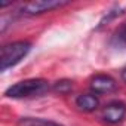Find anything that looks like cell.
Here are the masks:
<instances>
[{
    "instance_id": "6da1fadb",
    "label": "cell",
    "mask_w": 126,
    "mask_h": 126,
    "mask_svg": "<svg viewBox=\"0 0 126 126\" xmlns=\"http://www.w3.org/2000/svg\"><path fill=\"white\" fill-rule=\"evenodd\" d=\"M49 91V83L43 79H28L12 85L5 95L9 98H33L40 96Z\"/></svg>"
},
{
    "instance_id": "7a4b0ae2",
    "label": "cell",
    "mask_w": 126,
    "mask_h": 126,
    "mask_svg": "<svg viewBox=\"0 0 126 126\" xmlns=\"http://www.w3.org/2000/svg\"><path fill=\"white\" fill-rule=\"evenodd\" d=\"M31 43L19 40L8 43L0 50V70L6 71L11 67H15L18 62H21L30 52Z\"/></svg>"
},
{
    "instance_id": "3957f363",
    "label": "cell",
    "mask_w": 126,
    "mask_h": 126,
    "mask_svg": "<svg viewBox=\"0 0 126 126\" xmlns=\"http://www.w3.org/2000/svg\"><path fill=\"white\" fill-rule=\"evenodd\" d=\"M65 5H68L65 0H36V2L25 3L22 6V12L27 15H40L43 12H49Z\"/></svg>"
},
{
    "instance_id": "277c9868",
    "label": "cell",
    "mask_w": 126,
    "mask_h": 126,
    "mask_svg": "<svg viewBox=\"0 0 126 126\" xmlns=\"http://www.w3.org/2000/svg\"><path fill=\"white\" fill-rule=\"evenodd\" d=\"M125 116H126V105L123 102H117V101L105 105V108L102 111V119L111 125L122 122L125 119Z\"/></svg>"
},
{
    "instance_id": "5b68a950",
    "label": "cell",
    "mask_w": 126,
    "mask_h": 126,
    "mask_svg": "<svg viewBox=\"0 0 126 126\" xmlns=\"http://www.w3.org/2000/svg\"><path fill=\"white\" fill-rule=\"evenodd\" d=\"M91 89L95 92V94H108V92H113L116 89V82L110 77V76H104V74H99V76H95L91 82Z\"/></svg>"
},
{
    "instance_id": "8992f818",
    "label": "cell",
    "mask_w": 126,
    "mask_h": 126,
    "mask_svg": "<svg viewBox=\"0 0 126 126\" xmlns=\"http://www.w3.org/2000/svg\"><path fill=\"white\" fill-rule=\"evenodd\" d=\"M76 104H77V107H79L82 111H88V113H89V111H94V110L98 108L99 101H98V98H96L95 95H92V94H83V95H79V96H77Z\"/></svg>"
},
{
    "instance_id": "52a82bcc",
    "label": "cell",
    "mask_w": 126,
    "mask_h": 126,
    "mask_svg": "<svg viewBox=\"0 0 126 126\" xmlns=\"http://www.w3.org/2000/svg\"><path fill=\"white\" fill-rule=\"evenodd\" d=\"M18 126H58L53 122L45 120V119H37V117H22L18 122Z\"/></svg>"
},
{
    "instance_id": "ba28073f",
    "label": "cell",
    "mask_w": 126,
    "mask_h": 126,
    "mask_svg": "<svg viewBox=\"0 0 126 126\" xmlns=\"http://www.w3.org/2000/svg\"><path fill=\"white\" fill-rule=\"evenodd\" d=\"M71 88H73V85L70 80H61V82H56L53 85V91L59 92V94H67Z\"/></svg>"
},
{
    "instance_id": "9c48e42d",
    "label": "cell",
    "mask_w": 126,
    "mask_h": 126,
    "mask_svg": "<svg viewBox=\"0 0 126 126\" xmlns=\"http://www.w3.org/2000/svg\"><path fill=\"white\" fill-rule=\"evenodd\" d=\"M122 79H123V80L126 82V67H125V68L122 70Z\"/></svg>"
},
{
    "instance_id": "30bf717a",
    "label": "cell",
    "mask_w": 126,
    "mask_h": 126,
    "mask_svg": "<svg viewBox=\"0 0 126 126\" xmlns=\"http://www.w3.org/2000/svg\"><path fill=\"white\" fill-rule=\"evenodd\" d=\"M122 36H123V39L126 40V25H125V28H123V31H122Z\"/></svg>"
}]
</instances>
